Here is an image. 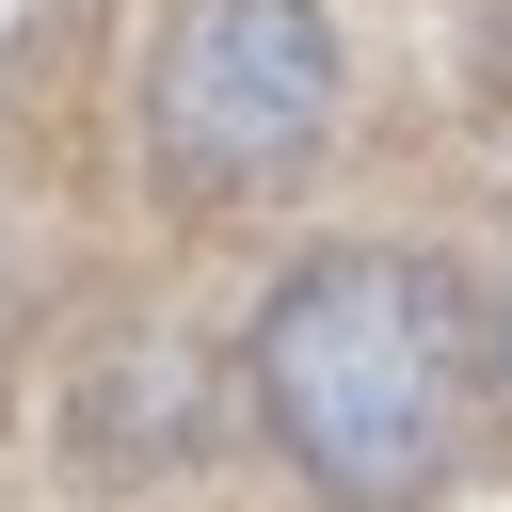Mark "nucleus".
Segmentation results:
<instances>
[{"label":"nucleus","instance_id":"f257e3e1","mask_svg":"<svg viewBox=\"0 0 512 512\" xmlns=\"http://www.w3.org/2000/svg\"><path fill=\"white\" fill-rule=\"evenodd\" d=\"M256 400L320 496L416 512L464 464V288L432 256H304L256 320Z\"/></svg>","mask_w":512,"mask_h":512},{"label":"nucleus","instance_id":"f03ea898","mask_svg":"<svg viewBox=\"0 0 512 512\" xmlns=\"http://www.w3.org/2000/svg\"><path fill=\"white\" fill-rule=\"evenodd\" d=\"M336 128V32L320 0H176L144 48V144L192 192H272Z\"/></svg>","mask_w":512,"mask_h":512}]
</instances>
